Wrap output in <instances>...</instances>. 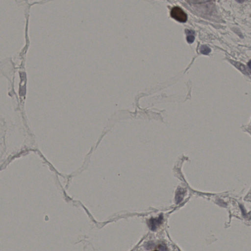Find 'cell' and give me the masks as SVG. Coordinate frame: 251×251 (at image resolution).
I'll return each mask as SVG.
<instances>
[{"instance_id": "1", "label": "cell", "mask_w": 251, "mask_h": 251, "mask_svg": "<svg viewBox=\"0 0 251 251\" xmlns=\"http://www.w3.org/2000/svg\"><path fill=\"white\" fill-rule=\"evenodd\" d=\"M170 15L172 18L180 22L184 23L188 20V15L185 12L178 6L173 7L171 11Z\"/></svg>"}, {"instance_id": "2", "label": "cell", "mask_w": 251, "mask_h": 251, "mask_svg": "<svg viewBox=\"0 0 251 251\" xmlns=\"http://www.w3.org/2000/svg\"><path fill=\"white\" fill-rule=\"evenodd\" d=\"M163 220V217L162 215L159 217V218L156 219H151L149 221V226L151 229L152 231H155L157 228V227L161 224Z\"/></svg>"}, {"instance_id": "3", "label": "cell", "mask_w": 251, "mask_h": 251, "mask_svg": "<svg viewBox=\"0 0 251 251\" xmlns=\"http://www.w3.org/2000/svg\"><path fill=\"white\" fill-rule=\"evenodd\" d=\"M186 39L189 43L191 44L194 42L195 40L194 31L192 30H186Z\"/></svg>"}, {"instance_id": "4", "label": "cell", "mask_w": 251, "mask_h": 251, "mask_svg": "<svg viewBox=\"0 0 251 251\" xmlns=\"http://www.w3.org/2000/svg\"><path fill=\"white\" fill-rule=\"evenodd\" d=\"M200 52L203 54L207 55L211 52V49L207 45H202L200 48Z\"/></svg>"}, {"instance_id": "5", "label": "cell", "mask_w": 251, "mask_h": 251, "mask_svg": "<svg viewBox=\"0 0 251 251\" xmlns=\"http://www.w3.org/2000/svg\"><path fill=\"white\" fill-rule=\"evenodd\" d=\"M160 251H168L167 247L164 245H160Z\"/></svg>"}, {"instance_id": "6", "label": "cell", "mask_w": 251, "mask_h": 251, "mask_svg": "<svg viewBox=\"0 0 251 251\" xmlns=\"http://www.w3.org/2000/svg\"></svg>"}]
</instances>
